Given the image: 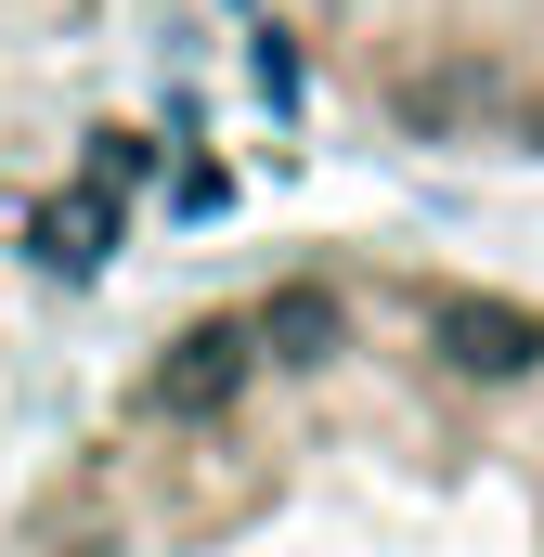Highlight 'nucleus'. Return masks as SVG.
Wrapping results in <instances>:
<instances>
[{"label":"nucleus","mask_w":544,"mask_h":557,"mask_svg":"<svg viewBox=\"0 0 544 557\" xmlns=\"http://www.w3.org/2000/svg\"><path fill=\"white\" fill-rule=\"evenodd\" d=\"M39 557H544V285L350 234L208 285Z\"/></svg>","instance_id":"obj_1"},{"label":"nucleus","mask_w":544,"mask_h":557,"mask_svg":"<svg viewBox=\"0 0 544 557\" xmlns=\"http://www.w3.org/2000/svg\"><path fill=\"white\" fill-rule=\"evenodd\" d=\"M350 131L441 169H544V0H272Z\"/></svg>","instance_id":"obj_2"}]
</instances>
